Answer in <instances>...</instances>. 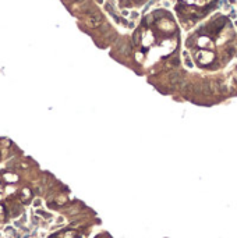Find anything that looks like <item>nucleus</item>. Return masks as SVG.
Listing matches in <instances>:
<instances>
[{
  "mask_svg": "<svg viewBox=\"0 0 237 238\" xmlns=\"http://www.w3.org/2000/svg\"><path fill=\"white\" fill-rule=\"evenodd\" d=\"M198 43H200L201 46H208V45H209L211 42H209V39H208V38L204 36V38H201L200 41H198Z\"/></svg>",
  "mask_w": 237,
  "mask_h": 238,
  "instance_id": "20e7f679",
  "label": "nucleus"
},
{
  "mask_svg": "<svg viewBox=\"0 0 237 238\" xmlns=\"http://www.w3.org/2000/svg\"><path fill=\"white\" fill-rule=\"evenodd\" d=\"M102 22V18H100V16L99 14H95V16H91V18H90V24L92 26H98Z\"/></svg>",
  "mask_w": 237,
  "mask_h": 238,
  "instance_id": "7ed1b4c3",
  "label": "nucleus"
},
{
  "mask_svg": "<svg viewBox=\"0 0 237 238\" xmlns=\"http://www.w3.org/2000/svg\"><path fill=\"white\" fill-rule=\"evenodd\" d=\"M134 42H135V45L140 43V32H135L134 33Z\"/></svg>",
  "mask_w": 237,
  "mask_h": 238,
  "instance_id": "39448f33",
  "label": "nucleus"
},
{
  "mask_svg": "<svg viewBox=\"0 0 237 238\" xmlns=\"http://www.w3.org/2000/svg\"><path fill=\"white\" fill-rule=\"evenodd\" d=\"M197 60L200 64H209L213 60V54L211 52H206V50H202V52H198L197 53Z\"/></svg>",
  "mask_w": 237,
  "mask_h": 238,
  "instance_id": "f257e3e1",
  "label": "nucleus"
},
{
  "mask_svg": "<svg viewBox=\"0 0 237 238\" xmlns=\"http://www.w3.org/2000/svg\"><path fill=\"white\" fill-rule=\"evenodd\" d=\"M3 178H4V181L7 184H14V182L18 181V175L14 174V173H6V174L3 175Z\"/></svg>",
  "mask_w": 237,
  "mask_h": 238,
  "instance_id": "f03ea898",
  "label": "nucleus"
}]
</instances>
